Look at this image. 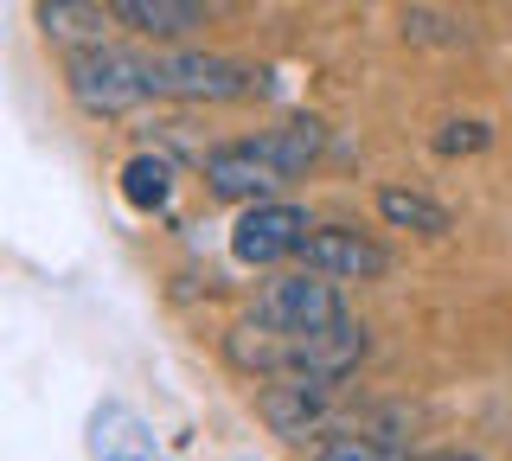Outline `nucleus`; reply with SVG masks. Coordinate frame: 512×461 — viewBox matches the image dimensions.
Segmentation results:
<instances>
[{"instance_id": "f257e3e1", "label": "nucleus", "mask_w": 512, "mask_h": 461, "mask_svg": "<svg viewBox=\"0 0 512 461\" xmlns=\"http://www.w3.org/2000/svg\"><path fill=\"white\" fill-rule=\"evenodd\" d=\"M224 359L250 378H327V385H340L352 365L365 359V327L333 321L314 333H276V327L237 321L231 340H224Z\"/></svg>"}, {"instance_id": "f03ea898", "label": "nucleus", "mask_w": 512, "mask_h": 461, "mask_svg": "<svg viewBox=\"0 0 512 461\" xmlns=\"http://www.w3.org/2000/svg\"><path fill=\"white\" fill-rule=\"evenodd\" d=\"M141 71H148V97H180V103H237L263 90L256 71L212 52H141Z\"/></svg>"}, {"instance_id": "7ed1b4c3", "label": "nucleus", "mask_w": 512, "mask_h": 461, "mask_svg": "<svg viewBox=\"0 0 512 461\" xmlns=\"http://www.w3.org/2000/svg\"><path fill=\"white\" fill-rule=\"evenodd\" d=\"M64 84H71L77 109L90 116H128L135 103H148V71H141V52H77L64 65Z\"/></svg>"}, {"instance_id": "20e7f679", "label": "nucleus", "mask_w": 512, "mask_h": 461, "mask_svg": "<svg viewBox=\"0 0 512 461\" xmlns=\"http://www.w3.org/2000/svg\"><path fill=\"white\" fill-rule=\"evenodd\" d=\"M244 321L276 327V333H314V327L346 321V308H340V295H333V282H327V276L301 269V276H276V282H263Z\"/></svg>"}, {"instance_id": "39448f33", "label": "nucleus", "mask_w": 512, "mask_h": 461, "mask_svg": "<svg viewBox=\"0 0 512 461\" xmlns=\"http://www.w3.org/2000/svg\"><path fill=\"white\" fill-rule=\"evenodd\" d=\"M301 244H308V212H301V205H276V199L250 205L231 231L237 263H282V257H295Z\"/></svg>"}, {"instance_id": "423d86ee", "label": "nucleus", "mask_w": 512, "mask_h": 461, "mask_svg": "<svg viewBox=\"0 0 512 461\" xmlns=\"http://www.w3.org/2000/svg\"><path fill=\"white\" fill-rule=\"evenodd\" d=\"M205 186H212L218 199H244V205H269L288 186L282 167H269L263 154H256V141H224V148L205 154Z\"/></svg>"}, {"instance_id": "0eeeda50", "label": "nucleus", "mask_w": 512, "mask_h": 461, "mask_svg": "<svg viewBox=\"0 0 512 461\" xmlns=\"http://www.w3.org/2000/svg\"><path fill=\"white\" fill-rule=\"evenodd\" d=\"M256 410H263V423L276 429V436H308V429L327 423L333 385L327 378H269V385L256 391Z\"/></svg>"}, {"instance_id": "6e6552de", "label": "nucleus", "mask_w": 512, "mask_h": 461, "mask_svg": "<svg viewBox=\"0 0 512 461\" xmlns=\"http://www.w3.org/2000/svg\"><path fill=\"white\" fill-rule=\"evenodd\" d=\"M295 257L308 263L314 276H384V269H391L384 244H372V237H359V231H346V225L308 231V244H301Z\"/></svg>"}, {"instance_id": "1a4fd4ad", "label": "nucleus", "mask_w": 512, "mask_h": 461, "mask_svg": "<svg viewBox=\"0 0 512 461\" xmlns=\"http://www.w3.org/2000/svg\"><path fill=\"white\" fill-rule=\"evenodd\" d=\"M109 26H116V13L96 0H39V33L52 45H71V58L109 52Z\"/></svg>"}, {"instance_id": "9d476101", "label": "nucleus", "mask_w": 512, "mask_h": 461, "mask_svg": "<svg viewBox=\"0 0 512 461\" xmlns=\"http://www.w3.org/2000/svg\"><path fill=\"white\" fill-rule=\"evenodd\" d=\"M109 13L141 39H186L205 26V0H109Z\"/></svg>"}, {"instance_id": "9b49d317", "label": "nucleus", "mask_w": 512, "mask_h": 461, "mask_svg": "<svg viewBox=\"0 0 512 461\" xmlns=\"http://www.w3.org/2000/svg\"><path fill=\"white\" fill-rule=\"evenodd\" d=\"M256 141V154H263L269 167H282L288 180H295L301 167L320 154V141H327V129H320L314 116H295V122H282V129H263V135H250Z\"/></svg>"}, {"instance_id": "f8f14e48", "label": "nucleus", "mask_w": 512, "mask_h": 461, "mask_svg": "<svg viewBox=\"0 0 512 461\" xmlns=\"http://www.w3.org/2000/svg\"><path fill=\"white\" fill-rule=\"evenodd\" d=\"M122 199L135 205V212H160V205L173 199V167L160 161V154H135V161L122 167Z\"/></svg>"}, {"instance_id": "ddd939ff", "label": "nucleus", "mask_w": 512, "mask_h": 461, "mask_svg": "<svg viewBox=\"0 0 512 461\" xmlns=\"http://www.w3.org/2000/svg\"><path fill=\"white\" fill-rule=\"evenodd\" d=\"M378 212L391 218V225H404V231H423V237H442L448 231V212L436 199H423V193H404V186H384L378 193Z\"/></svg>"}, {"instance_id": "4468645a", "label": "nucleus", "mask_w": 512, "mask_h": 461, "mask_svg": "<svg viewBox=\"0 0 512 461\" xmlns=\"http://www.w3.org/2000/svg\"><path fill=\"white\" fill-rule=\"evenodd\" d=\"M487 122H448V129L436 135V148L442 154H480V148H487Z\"/></svg>"}, {"instance_id": "2eb2a0df", "label": "nucleus", "mask_w": 512, "mask_h": 461, "mask_svg": "<svg viewBox=\"0 0 512 461\" xmlns=\"http://www.w3.org/2000/svg\"><path fill=\"white\" fill-rule=\"evenodd\" d=\"M314 461H384V449L378 442H327Z\"/></svg>"}, {"instance_id": "dca6fc26", "label": "nucleus", "mask_w": 512, "mask_h": 461, "mask_svg": "<svg viewBox=\"0 0 512 461\" xmlns=\"http://www.w3.org/2000/svg\"><path fill=\"white\" fill-rule=\"evenodd\" d=\"M429 461H474V455H429Z\"/></svg>"}]
</instances>
